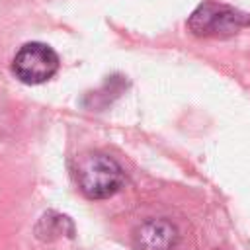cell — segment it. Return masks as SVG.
Returning <instances> with one entry per match:
<instances>
[{
	"mask_svg": "<svg viewBox=\"0 0 250 250\" xmlns=\"http://www.w3.org/2000/svg\"><path fill=\"white\" fill-rule=\"evenodd\" d=\"M248 25L250 16L246 12L213 0L199 4L188 20L189 31L197 37H230Z\"/></svg>",
	"mask_w": 250,
	"mask_h": 250,
	"instance_id": "7a4b0ae2",
	"label": "cell"
},
{
	"mask_svg": "<svg viewBox=\"0 0 250 250\" xmlns=\"http://www.w3.org/2000/svg\"><path fill=\"white\" fill-rule=\"evenodd\" d=\"M178 230L168 219H148L135 232L137 250H172Z\"/></svg>",
	"mask_w": 250,
	"mask_h": 250,
	"instance_id": "277c9868",
	"label": "cell"
},
{
	"mask_svg": "<svg viewBox=\"0 0 250 250\" xmlns=\"http://www.w3.org/2000/svg\"><path fill=\"white\" fill-rule=\"evenodd\" d=\"M76 182L90 199H105L117 193L125 182L121 166L104 152H90L78 160Z\"/></svg>",
	"mask_w": 250,
	"mask_h": 250,
	"instance_id": "6da1fadb",
	"label": "cell"
},
{
	"mask_svg": "<svg viewBox=\"0 0 250 250\" xmlns=\"http://www.w3.org/2000/svg\"><path fill=\"white\" fill-rule=\"evenodd\" d=\"M59 70V55L45 43L31 41L20 47L12 61V72L23 84H41Z\"/></svg>",
	"mask_w": 250,
	"mask_h": 250,
	"instance_id": "3957f363",
	"label": "cell"
}]
</instances>
